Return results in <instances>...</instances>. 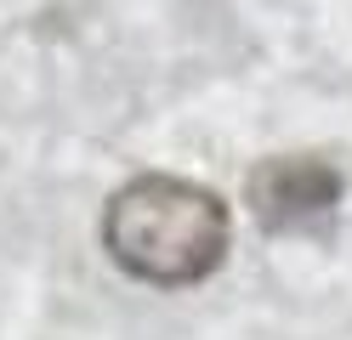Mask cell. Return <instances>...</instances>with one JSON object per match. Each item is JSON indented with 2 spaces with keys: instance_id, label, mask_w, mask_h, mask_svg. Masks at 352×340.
I'll return each mask as SVG.
<instances>
[{
  "instance_id": "cell-1",
  "label": "cell",
  "mask_w": 352,
  "mask_h": 340,
  "mask_svg": "<svg viewBox=\"0 0 352 340\" xmlns=\"http://www.w3.org/2000/svg\"><path fill=\"white\" fill-rule=\"evenodd\" d=\"M233 244V216L210 188L188 176L142 170L108 199L102 210V249L120 272L153 289L205 284Z\"/></svg>"
},
{
  "instance_id": "cell-2",
  "label": "cell",
  "mask_w": 352,
  "mask_h": 340,
  "mask_svg": "<svg viewBox=\"0 0 352 340\" xmlns=\"http://www.w3.org/2000/svg\"><path fill=\"white\" fill-rule=\"evenodd\" d=\"M245 199L267 233H329L341 210V170L313 153H278L245 176Z\"/></svg>"
}]
</instances>
